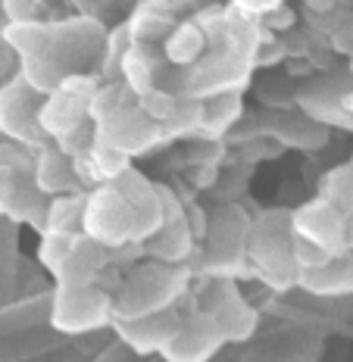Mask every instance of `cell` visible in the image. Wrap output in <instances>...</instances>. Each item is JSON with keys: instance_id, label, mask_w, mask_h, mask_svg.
Returning a JSON list of instances; mask_svg holds the SVG:
<instances>
[{"instance_id": "16", "label": "cell", "mask_w": 353, "mask_h": 362, "mask_svg": "<svg viewBox=\"0 0 353 362\" xmlns=\"http://www.w3.org/2000/svg\"><path fill=\"white\" fill-rule=\"evenodd\" d=\"M319 197L335 203L344 216H353V165H337L335 172H328L322 178Z\"/></svg>"}, {"instance_id": "10", "label": "cell", "mask_w": 353, "mask_h": 362, "mask_svg": "<svg viewBox=\"0 0 353 362\" xmlns=\"http://www.w3.org/2000/svg\"><path fill=\"white\" fill-rule=\"evenodd\" d=\"M122 334V341L138 353H163L169 344V337L175 334V328L182 325V313L175 306L163 309V313L144 315V319H132V322H112Z\"/></svg>"}, {"instance_id": "2", "label": "cell", "mask_w": 353, "mask_h": 362, "mask_svg": "<svg viewBox=\"0 0 353 362\" xmlns=\"http://www.w3.org/2000/svg\"><path fill=\"white\" fill-rule=\"evenodd\" d=\"M247 262L269 288H294L300 269L294 259L291 213H262L260 218H253L250 235H247Z\"/></svg>"}, {"instance_id": "15", "label": "cell", "mask_w": 353, "mask_h": 362, "mask_svg": "<svg viewBox=\"0 0 353 362\" xmlns=\"http://www.w3.org/2000/svg\"><path fill=\"white\" fill-rule=\"evenodd\" d=\"M85 191L59 194L47 200V213H44L41 231H59V235H81V222H85Z\"/></svg>"}, {"instance_id": "18", "label": "cell", "mask_w": 353, "mask_h": 362, "mask_svg": "<svg viewBox=\"0 0 353 362\" xmlns=\"http://www.w3.org/2000/svg\"><path fill=\"white\" fill-rule=\"evenodd\" d=\"M44 6L37 0H4V16L10 25H25V22H41Z\"/></svg>"}, {"instance_id": "13", "label": "cell", "mask_w": 353, "mask_h": 362, "mask_svg": "<svg viewBox=\"0 0 353 362\" xmlns=\"http://www.w3.org/2000/svg\"><path fill=\"white\" fill-rule=\"evenodd\" d=\"M209 50V32L204 25V19L200 22H175L172 25V32L163 37V54L172 66H197L204 54Z\"/></svg>"}, {"instance_id": "8", "label": "cell", "mask_w": 353, "mask_h": 362, "mask_svg": "<svg viewBox=\"0 0 353 362\" xmlns=\"http://www.w3.org/2000/svg\"><path fill=\"white\" fill-rule=\"evenodd\" d=\"M209 319L219 325L225 341H244L257 328V313L247 306V300L238 293L231 278H209L207 291L200 293V306Z\"/></svg>"}, {"instance_id": "17", "label": "cell", "mask_w": 353, "mask_h": 362, "mask_svg": "<svg viewBox=\"0 0 353 362\" xmlns=\"http://www.w3.org/2000/svg\"><path fill=\"white\" fill-rule=\"evenodd\" d=\"M75 244V235H59V231H41V250H37V256H41V262L47 266V272H54L63 266V259L69 256Z\"/></svg>"}, {"instance_id": "1", "label": "cell", "mask_w": 353, "mask_h": 362, "mask_svg": "<svg viewBox=\"0 0 353 362\" xmlns=\"http://www.w3.org/2000/svg\"><path fill=\"white\" fill-rule=\"evenodd\" d=\"M187 278L191 275L185 266H169V262L150 259L144 266H134L125 272V278H119L112 291V322H132L172 309L187 288Z\"/></svg>"}, {"instance_id": "6", "label": "cell", "mask_w": 353, "mask_h": 362, "mask_svg": "<svg viewBox=\"0 0 353 362\" xmlns=\"http://www.w3.org/2000/svg\"><path fill=\"white\" fill-rule=\"evenodd\" d=\"M41 107H44V94L28 88L16 75L6 88H0V132L13 144L37 153L44 144H50L41 128Z\"/></svg>"}, {"instance_id": "19", "label": "cell", "mask_w": 353, "mask_h": 362, "mask_svg": "<svg viewBox=\"0 0 353 362\" xmlns=\"http://www.w3.org/2000/svg\"><path fill=\"white\" fill-rule=\"evenodd\" d=\"M235 4V10L238 13H244V16H260V13H272V10H279V4L282 0H231Z\"/></svg>"}, {"instance_id": "7", "label": "cell", "mask_w": 353, "mask_h": 362, "mask_svg": "<svg viewBox=\"0 0 353 362\" xmlns=\"http://www.w3.org/2000/svg\"><path fill=\"white\" fill-rule=\"evenodd\" d=\"M291 228L294 238L306 240V244H316L319 250L341 256L350 250L347 235H350V216H344L335 203H328L325 197H316L303 206H297L291 213Z\"/></svg>"}, {"instance_id": "3", "label": "cell", "mask_w": 353, "mask_h": 362, "mask_svg": "<svg viewBox=\"0 0 353 362\" xmlns=\"http://www.w3.org/2000/svg\"><path fill=\"white\" fill-rule=\"evenodd\" d=\"M47 200L35 185V153L19 144L0 147V213L44 228Z\"/></svg>"}, {"instance_id": "14", "label": "cell", "mask_w": 353, "mask_h": 362, "mask_svg": "<svg viewBox=\"0 0 353 362\" xmlns=\"http://www.w3.org/2000/svg\"><path fill=\"white\" fill-rule=\"evenodd\" d=\"M300 288L319 297H341V293H353V253H341L335 259H328L319 269H306L297 278Z\"/></svg>"}, {"instance_id": "11", "label": "cell", "mask_w": 353, "mask_h": 362, "mask_svg": "<svg viewBox=\"0 0 353 362\" xmlns=\"http://www.w3.org/2000/svg\"><path fill=\"white\" fill-rule=\"evenodd\" d=\"M35 185L44 197H59V194L85 191L79 172H75L72 156H66L57 144H44L35 153Z\"/></svg>"}, {"instance_id": "12", "label": "cell", "mask_w": 353, "mask_h": 362, "mask_svg": "<svg viewBox=\"0 0 353 362\" xmlns=\"http://www.w3.org/2000/svg\"><path fill=\"white\" fill-rule=\"evenodd\" d=\"M103 269H107V247L81 231V235H75L72 250L54 278L57 284H100Z\"/></svg>"}, {"instance_id": "20", "label": "cell", "mask_w": 353, "mask_h": 362, "mask_svg": "<svg viewBox=\"0 0 353 362\" xmlns=\"http://www.w3.org/2000/svg\"><path fill=\"white\" fill-rule=\"evenodd\" d=\"M37 4H41L44 10H47V6H54V0H37Z\"/></svg>"}, {"instance_id": "5", "label": "cell", "mask_w": 353, "mask_h": 362, "mask_svg": "<svg viewBox=\"0 0 353 362\" xmlns=\"http://www.w3.org/2000/svg\"><path fill=\"white\" fill-rule=\"evenodd\" d=\"M50 322L69 334L112 325V293L100 284H57Z\"/></svg>"}, {"instance_id": "4", "label": "cell", "mask_w": 353, "mask_h": 362, "mask_svg": "<svg viewBox=\"0 0 353 362\" xmlns=\"http://www.w3.org/2000/svg\"><path fill=\"white\" fill-rule=\"evenodd\" d=\"M250 222L238 206H219L207 216L204 253H200V272L209 278H231L247 262V235Z\"/></svg>"}, {"instance_id": "9", "label": "cell", "mask_w": 353, "mask_h": 362, "mask_svg": "<svg viewBox=\"0 0 353 362\" xmlns=\"http://www.w3.org/2000/svg\"><path fill=\"white\" fill-rule=\"evenodd\" d=\"M222 344H225V334L219 331V325L209 319L204 309H194V313L182 315V325L169 337L163 356L169 362H207L213 359V353Z\"/></svg>"}]
</instances>
